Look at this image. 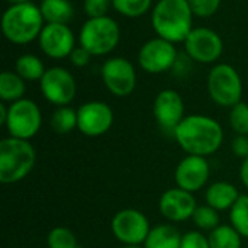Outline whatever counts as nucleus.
<instances>
[{"label":"nucleus","mask_w":248,"mask_h":248,"mask_svg":"<svg viewBox=\"0 0 248 248\" xmlns=\"http://www.w3.org/2000/svg\"><path fill=\"white\" fill-rule=\"evenodd\" d=\"M195 225L199 230L203 231H209L212 232L215 228H218L221 225V217H219V211L211 208L209 205H202L198 206L193 217H192Z\"/></svg>","instance_id":"26"},{"label":"nucleus","mask_w":248,"mask_h":248,"mask_svg":"<svg viewBox=\"0 0 248 248\" xmlns=\"http://www.w3.org/2000/svg\"><path fill=\"white\" fill-rule=\"evenodd\" d=\"M238 189L228 182H215L212 183L206 192H205V202L211 208L222 212V211H231L232 206L240 199Z\"/></svg>","instance_id":"18"},{"label":"nucleus","mask_w":248,"mask_h":248,"mask_svg":"<svg viewBox=\"0 0 248 248\" xmlns=\"http://www.w3.org/2000/svg\"><path fill=\"white\" fill-rule=\"evenodd\" d=\"M122 248H144V247H141V246H124Z\"/></svg>","instance_id":"38"},{"label":"nucleus","mask_w":248,"mask_h":248,"mask_svg":"<svg viewBox=\"0 0 248 248\" xmlns=\"http://www.w3.org/2000/svg\"><path fill=\"white\" fill-rule=\"evenodd\" d=\"M12 4H23V3H31V0H7Z\"/></svg>","instance_id":"37"},{"label":"nucleus","mask_w":248,"mask_h":248,"mask_svg":"<svg viewBox=\"0 0 248 248\" xmlns=\"http://www.w3.org/2000/svg\"><path fill=\"white\" fill-rule=\"evenodd\" d=\"M153 0H112V6L118 13L126 17H138L145 15L151 7Z\"/></svg>","instance_id":"28"},{"label":"nucleus","mask_w":248,"mask_h":248,"mask_svg":"<svg viewBox=\"0 0 248 248\" xmlns=\"http://www.w3.org/2000/svg\"><path fill=\"white\" fill-rule=\"evenodd\" d=\"M42 96L52 105L68 106L76 96V80L73 74L62 67H51L39 80Z\"/></svg>","instance_id":"9"},{"label":"nucleus","mask_w":248,"mask_h":248,"mask_svg":"<svg viewBox=\"0 0 248 248\" xmlns=\"http://www.w3.org/2000/svg\"><path fill=\"white\" fill-rule=\"evenodd\" d=\"M230 125L237 135H248V105L244 102L237 103L230 112Z\"/></svg>","instance_id":"29"},{"label":"nucleus","mask_w":248,"mask_h":248,"mask_svg":"<svg viewBox=\"0 0 248 248\" xmlns=\"http://www.w3.org/2000/svg\"><path fill=\"white\" fill-rule=\"evenodd\" d=\"M41 13L46 23H68L74 17V7L70 0H42Z\"/></svg>","instance_id":"20"},{"label":"nucleus","mask_w":248,"mask_h":248,"mask_svg":"<svg viewBox=\"0 0 248 248\" xmlns=\"http://www.w3.org/2000/svg\"><path fill=\"white\" fill-rule=\"evenodd\" d=\"M25 92V80L17 73L3 71L0 74V99L3 102H17L23 99Z\"/></svg>","instance_id":"21"},{"label":"nucleus","mask_w":248,"mask_h":248,"mask_svg":"<svg viewBox=\"0 0 248 248\" xmlns=\"http://www.w3.org/2000/svg\"><path fill=\"white\" fill-rule=\"evenodd\" d=\"M90 58H92V54L81 45L76 46L73 49V52L70 54V61L76 67H86L90 62Z\"/></svg>","instance_id":"33"},{"label":"nucleus","mask_w":248,"mask_h":248,"mask_svg":"<svg viewBox=\"0 0 248 248\" xmlns=\"http://www.w3.org/2000/svg\"><path fill=\"white\" fill-rule=\"evenodd\" d=\"M41 125H42L41 109L33 100L23 97L9 105L7 119L4 124L9 137L29 141L39 132Z\"/></svg>","instance_id":"7"},{"label":"nucleus","mask_w":248,"mask_h":248,"mask_svg":"<svg viewBox=\"0 0 248 248\" xmlns=\"http://www.w3.org/2000/svg\"><path fill=\"white\" fill-rule=\"evenodd\" d=\"M7 112H9V106L3 103H0V125H4L6 124V119H7Z\"/></svg>","instance_id":"36"},{"label":"nucleus","mask_w":248,"mask_h":248,"mask_svg":"<svg viewBox=\"0 0 248 248\" xmlns=\"http://www.w3.org/2000/svg\"><path fill=\"white\" fill-rule=\"evenodd\" d=\"M78 131L86 137L105 135L113 125V110L105 102H86L77 109Z\"/></svg>","instance_id":"13"},{"label":"nucleus","mask_w":248,"mask_h":248,"mask_svg":"<svg viewBox=\"0 0 248 248\" xmlns=\"http://www.w3.org/2000/svg\"><path fill=\"white\" fill-rule=\"evenodd\" d=\"M193 12L187 0H158L153 9L151 23L158 35L170 42H185L192 32Z\"/></svg>","instance_id":"2"},{"label":"nucleus","mask_w":248,"mask_h":248,"mask_svg":"<svg viewBox=\"0 0 248 248\" xmlns=\"http://www.w3.org/2000/svg\"><path fill=\"white\" fill-rule=\"evenodd\" d=\"M44 28L41 9L31 3L12 4L1 17V31L7 41L16 45L29 44L39 38Z\"/></svg>","instance_id":"3"},{"label":"nucleus","mask_w":248,"mask_h":248,"mask_svg":"<svg viewBox=\"0 0 248 248\" xmlns=\"http://www.w3.org/2000/svg\"><path fill=\"white\" fill-rule=\"evenodd\" d=\"M187 1L193 15L199 17L212 16L214 13H217V10L221 6V0H187Z\"/></svg>","instance_id":"30"},{"label":"nucleus","mask_w":248,"mask_h":248,"mask_svg":"<svg viewBox=\"0 0 248 248\" xmlns=\"http://www.w3.org/2000/svg\"><path fill=\"white\" fill-rule=\"evenodd\" d=\"M112 0H84L86 15L90 17H103L108 16Z\"/></svg>","instance_id":"31"},{"label":"nucleus","mask_w":248,"mask_h":248,"mask_svg":"<svg viewBox=\"0 0 248 248\" xmlns=\"http://www.w3.org/2000/svg\"><path fill=\"white\" fill-rule=\"evenodd\" d=\"M49 125L52 131L58 135H65L78 128V116L77 110L70 106H58L49 119Z\"/></svg>","instance_id":"22"},{"label":"nucleus","mask_w":248,"mask_h":248,"mask_svg":"<svg viewBox=\"0 0 248 248\" xmlns=\"http://www.w3.org/2000/svg\"><path fill=\"white\" fill-rule=\"evenodd\" d=\"M176 58L177 51L174 44L163 38L147 41L138 52L140 67L151 74H160L170 70L174 65Z\"/></svg>","instance_id":"10"},{"label":"nucleus","mask_w":248,"mask_h":248,"mask_svg":"<svg viewBox=\"0 0 248 248\" xmlns=\"http://www.w3.org/2000/svg\"><path fill=\"white\" fill-rule=\"evenodd\" d=\"M211 248H241L243 237L232 225H219L209 232Z\"/></svg>","instance_id":"23"},{"label":"nucleus","mask_w":248,"mask_h":248,"mask_svg":"<svg viewBox=\"0 0 248 248\" xmlns=\"http://www.w3.org/2000/svg\"><path fill=\"white\" fill-rule=\"evenodd\" d=\"M211 176V167L206 157L186 155L176 167L174 179L177 187L195 193L205 187Z\"/></svg>","instance_id":"15"},{"label":"nucleus","mask_w":248,"mask_h":248,"mask_svg":"<svg viewBox=\"0 0 248 248\" xmlns=\"http://www.w3.org/2000/svg\"><path fill=\"white\" fill-rule=\"evenodd\" d=\"M36 151L28 140L4 138L0 142V182L15 185L22 182L35 167Z\"/></svg>","instance_id":"4"},{"label":"nucleus","mask_w":248,"mask_h":248,"mask_svg":"<svg viewBox=\"0 0 248 248\" xmlns=\"http://www.w3.org/2000/svg\"><path fill=\"white\" fill-rule=\"evenodd\" d=\"M102 78L108 90L118 97L129 96L137 86L135 68L122 57H115L105 61L102 65Z\"/></svg>","instance_id":"11"},{"label":"nucleus","mask_w":248,"mask_h":248,"mask_svg":"<svg viewBox=\"0 0 248 248\" xmlns=\"http://www.w3.org/2000/svg\"><path fill=\"white\" fill-rule=\"evenodd\" d=\"M230 221L243 238H248V195H241L232 206L230 211Z\"/></svg>","instance_id":"25"},{"label":"nucleus","mask_w":248,"mask_h":248,"mask_svg":"<svg viewBox=\"0 0 248 248\" xmlns=\"http://www.w3.org/2000/svg\"><path fill=\"white\" fill-rule=\"evenodd\" d=\"M240 179L243 182V185L248 189V158L243 160L241 167H240Z\"/></svg>","instance_id":"35"},{"label":"nucleus","mask_w":248,"mask_h":248,"mask_svg":"<svg viewBox=\"0 0 248 248\" xmlns=\"http://www.w3.org/2000/svg\"><path fill=\"white\" fill-rule=\"evenodd\" d=\"M153 109H154V116H155L157 124L166 131L174 132L179 124L185 119L183 99L173 89L161 90L154 100Z\"/></svg>","instance_id":"17"},{"label":"nucleus","mask_w":248,"mask_h":248,"mask_svg":"<svg viewBox=\"0 0 248 248\" xmlns=\"http://www.w3.org/2000/svg\"><path fill=\"white\" fill-rule=\"evenodd\" d=\"M151 225L148 218L138 209L126 208L116 212L110 221L113 237L124 246H141L145 243Z\"/></svg>","instance_id":"8"},{"label":"nucleus","mask_w":248,"mask_h":248,"mask_svg":"<svg viewBox=\"0 0 248 248\" xmlns=\"http://www.w3.org/2000/svg\"><path fill=\"white\" fill-rule=\"evenodd\" d=\"M185 48L192 60L209 64L221 57L224 51V42L215 31L209 28H196L192 29L185 39Z\"/></svg>","instance_id":"12"},{"label":"nucleus","mask_w":248,"mask_h":248,"mask_svg":"<svg viewBox=\"0 0 248 248\" xmlns=\"http://www.w3.org/2000/svg\"><path fill=\"white\" fill-rule=\"evenodd\" d=\"M173 134L177 144L187 155H212L224 142V129L221 124L205 115L185 116Z\"/></svg>","instance_id":"1"},{"label":"nucleus","mask_w":248,"mask_h":248,"mask_svg":"<svg viewBox=\"0 0 248 248\" xmlns=\"http://www.w3.org/2000/svg\"><path fill=\"white\" fill-rule=\"evenodd\" d=\"M196 208L198 203L193 193L180 187L166 190L158 201L160 214L170 222H183L192 219Z\"/></svg>","instance_id":"16"},{"label":"nucleus","mask_w":248,"mask_h":248,"mask_svg":"<svg viewBox=\"0 0 248 248\" xmlns=\"http://www.w3.org/2000/svg\"><path fill=\"white\" fill-rule=\"evenodd\" d=\"M38 39L42 52L54 60L70 57L76 48L73 31L65 23H46Z\"/></svg>","instance_id":"14"},{"label":"nucleus","mask_w":248,"mask_h":248,"mask_svg":"<svg viewBox=\"0 0 248 248\" xmlns=\"http://www.w3.org/2000/svg\"><path fill=\"white\" fill-rule=\"evenodd\" d=\"M231 148L238 158L241 160L248 158V135H237L232 141Z\"/></svg>","instance_id":"34"},{"label":"nucleus","mask_w":248,"mask_h":248,"mask_svg":"<svg viewBox=\"0 0 248 248\" xmlns=\"http://www.w3.org/2000/svg\"><path fill=\"white\" fill-rule=\"evenodd\" d=\"M48 248H80L76 234L65 227H55L46 237Z\"/></svg>","instance_id":"27"},{"label":"nucleus","mask_w":248,"mask_h":248,"mask_svg":"<svg viewBox=\"0 0 248 248\" xmlns=\"http://www.w3.org/2000/svg\"><path fill=\"white\" fill-rule=\"evenodd\" d=\"M182 235L174 225L158 224L151 228L144 248H180Z\"/></svg>","instance_id":"19"},{"label":"nucleus","mask_w":248,"mask_h":248,"mask_svg":"<svg viewBox=\"0 0 248 248\" xmlns=\"http://www.w3.org/2000/svg\"><path fill=\"white\" fill-rule=\"evenodd\" d=\"M119 26L109 17H90L80 29V45L92 55H106L112 52L119 42Z\"/></svg>","instance_id":"5"},{"label":"nucleus","mask_w":248,"mask_h":248,"mask_svg":"<svg viewBox=\"0 0 248 248\" xmlns=\"http://www.w3.org/2000/svg\"><path fill=\"white\" fill-rule=\"evenodd\" d=\"M180 248H211L209 238L199 231H189L182 235Z\"/></svg>","instance_id":"32"},{"label":"nucleus","mask_w":248,"mask_h":248,"mask_svg":"<svg viewBox=\"0 0 248 248\" xmlns=\"http://www.w3.org/2000/svg\"><path fill=\"white\" fill-rule=\"evenodd\" d=\"M208 92L219 106L232 108L240 103L243 97V81L238 71L230 64L215 65L208 76Z\"/></svg>","instance_id":"6"},{"label":"nucleus","mask_w":248,"mask_h":248,"mask_svg":"<svg viewBox=\"0 0 248 248\" xmlns=\"http://www.w3.org/2000/svg\"><path fill=\"white\" fill-rule=\"evenodd\" d=\"M16 73L25 80V81H35L41 80L45 74L44 62L33 54H23L16 60L15 64Z\"/></svg>","instance_id":"24"}]
</instances>
